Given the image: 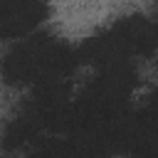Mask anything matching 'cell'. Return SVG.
<instances>
[{"label":"cell","instance_id":"6da1fadb","mask_svg":"<svg viewBox=\"0 0 158 158\" xmlns=\"http://www.w3.org/2000/svg\"><path fill=\"white\" fill-rule=\"evenodd\" d=\"M79 62H81L79 49L49 35H35L7 52L2 72L10 84H20V81L40 84L52 79H67Z\"/></svg>","mask_w":158,"mask_h":158},{"label":"cell","instance_id":"7a4b0ae2","mask_svg":"<svg viewBox=\"0 0 158 158\" xmlns=\"http://www.w3.org/2000/svg\"><path fill=\"white\" fill-rule=\"evenodd\" d=\"M156 47H158V25H153L141 15H133L89 37L79 47V59L109 67L116 62H126L131 54H148Z\"/></svg>","mask_w":158,"mask_h":158},{"label":"cell","instance_id":"3957f363","mask_svg":"<svg viewBox=\"0 0 158 158\" xmlns=\"http://www.w3.org/2000/svg\"><path fill=\"white\" fill-rule=\"evenodd\" d=\"M44 12L47 7L42 0H2V35H27L44 20Z\"/></svg>","mask_w":158,"mask_h":158},{"label":"cell","instance_id":"277c9868","mask_svg":"<svg viewBox=\"0 0 158 158\" xmlns=\"http://www.w3.org/2000/svg\"><path fill=\"white\" fill-rule=\"evenodd\" d=\"M30 158H74V151H72V143L67 141H44L35 153H30Z\"/></svg>","mask_w":158,"mask_h":158}]
</instances>
